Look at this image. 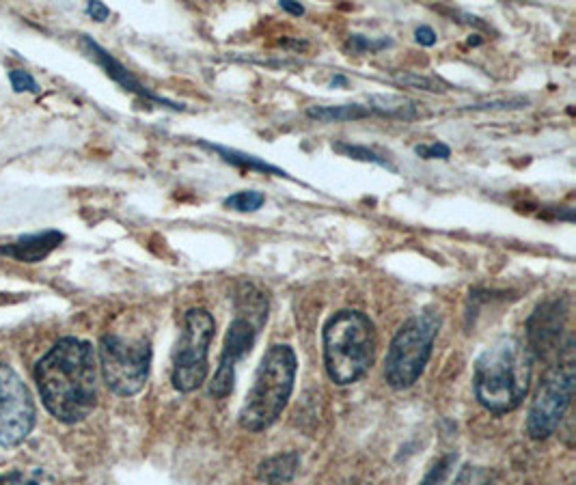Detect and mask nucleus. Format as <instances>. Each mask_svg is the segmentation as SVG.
I'll return each mask as SVG.
<instances>
[{"instance_id":"obj_1","label":"nucleus","mask_w":576,"mask_h":485,"mask_svg":"<svg viewBox=\"0 0 576 485\" xmlns=\"http://www.w3.org/2000/svg\"><path fill=\"white\" fill-rule=\"evenodd\" d=\"M35 380L44 406L61 423L85 421L98 406V363L89 341L61 339L37 363Z\"/></svg>"},{"instance_id":"obj_2","label":"nucleus","mask_w":576,"mask_h":485,"mask_svg":"<svg viewBox=\"0 0 576 485\" xmlns=\"http://www.w3.org/2000/svg\"><path fill=\"white\" fill-rule=\"evenodd\" d=\"M533 371L529 345L516 337H499L475 360V397L488 412L507 414L527 397Z\"/></svg>"},{"instance_id":"obj_3","label":"nucleus","mask_w":576,"mask_h":485,"mask_svg":"<svg viewBox=\"0 0 576 485\" xmlns=\"http://www.w3.org/2000/svg\"><path fill=\"white\" fill-rule=\"evenodd\" d=\"M376 356V330L361 311H339L324 326V367L339 386L361 380Z\"/></svg>"},{"instance_id":"obj_4","label":"nucleus","mask_w":576,"mask_h":485,"mask_svg":"<svg viewBox=\"0 0 576 485\" xmlns=\"http://www.w3.org/2000/svg\"><path fill=\"white\" fill-rule=\"evenodd\" d=\"M298 360L290 345H272L257 367L255 380L238 414L246 432H264L279 421L294 391Z\"/></svg>"},{"instance_id":"obj_5","label":"nucleus","mask_w":576,"mask_h":485,"mask_svg":"<svg viewBox=\"0 0 576 485\" xmlns=\"http://www.w3.org/2000/svg\"><path fill=\"white\" fill-rule=\"evenodd\" d=\"M438 330H441V315L434 311H423L397 330L393 337L387 360H384V380L389 386L410 388L428 365Z\"/></svg>"},{"instance_id":"obj_6","label":"nucleus","mask_w":576,"mask_h":485,"mask_svg":"<svg viewBox=\"0 0 576 485\" xmlns=\"http://www.w3.org/2000/svg\"><path fill=\"white\" fill-rule=\"evenodd\" d=\"M100 367L106 386L115 395L141 393L152 367V343L145 337L106 335L100 341Z\"/></svg>"},{"instance_id":"obj_7","label":"nucleus","mask_w":576,"mask_h":485,"mask_svg":"<svg viewBox=\"0 0 576 485\" xmlns=\"http://www.w3.org/2000/svg\"><path fill=\"white\" fill-rule=\"evenodd\" d=\"M214 317L205 309H190L173 358V386L180 393L197 391L208 380V352L214 337Z\"/></svg>"},{"instance_id":"obj_8","label":"nucleus","mask_w":576,"mask_h":485,"mask_svg":"<svg viewBox=\"0 0 576 485\" xmlns=\"http://www.w3.org/2000/svg\"><path fill=\"white\" fill-rule=\"evenodd\" d=\"M574 393V363L566 360V363L555 365L546 373L536 399L529 408L527 419V432L533 440H544L557 432V427L564 419L566 410L570 408Z\"/></svg>"},{"instance_id":"obj_9","label":"nucleus","mask_w":576,"mask_h":485,"mask_svg":"<svg viewBox=\"0 0 576 485\" xmlns=\"http://www.w3.org/2000/svg\"><path fill=\"white\" fill-rule=\"evenodd\" d=\"M35 427L31 391L11 367L0 363V447H16Z\"/></svg>"},{"instance_id":"obj_10","label":"nucleus","mask_w":576,"mask_h":485,"mask_svg":"<svg viewBox=\"0 0 576 485\" xmlns=\"http://www.w3.org/2000/svg\"><path fill=\"white\" fill-rule=\"evenodd\" d=\"M266 315H268L266 311L249 313V317H246L244 313H238L236 320L231 322L227 337H225V345H223L221 363H218L214 380L210 384V395H214L216 399H225L233 391V382H236V365L251 352L253 343L257 339V332L259 328H262Z\"/></svg>"},{"instance_id":"obj_11","label":"nucleus","mask_w":576,"mask_h":485,"mask_svg":"<svg viewBox=\"0 0 576 485\" xmlns=\"http://www.w3.org/2000/svg\"><path fill=\"white\" fill-rule=\"evenodd\" d=\"M82 48H85V52L89 54V57L98 63L104 72L108 74V78H113L117 85H121L123 89H128V91H132V93H136L139 97H143V100H147V102H156V104H162V106H169V108H173V110H182L184 106L182 104H175V102H171V100H164V97H160V95H156V93H152L149 89H145L139 80H136L126 67H123L117 59H113L111 54H108L106 50H102L98 44H95V41L91 39V37H82Z\"/></svg>"},{"instance_id":"obj_12","label":"nucleus","mask_w":576,"mask_h":485,"mask_svg":"<svg viewBox=\"0 0 576 485\" xmlns=\"http://www.w3.org/2000/svg\"><path fill=\"white\" fill-rule=\"evenodd\" d=\"M63 242V233L59 231H41L35 235H24L18 242L0 246V255L18 259L24 263H37L46 259L54 248Z\"/></svg>"},{"instance_id":"obj_13","label":"nucleus","mask_w":576,"mask_h":485,"mask_svg":"<svg viewBox=\"0 0 576 485\" xmlns=\"http://www.w3.org/2000/svg\"><path fill=\"white\" fill-rule=\"evenodd\" d=\"M531 322H538V328L529 326V339H531L529 350H536L540 354L553 350V343L559 339L561 326H564V313H561L555 304L553 307H540Z\"/></svg>"},{"instance_id":"obj_14","label":"nucleus","mask_w":576,"mask_h":485,"mask_svg":"<svg viewBox=\"0 0 576 485\" xmlns=\"http://www.w3.org/2000/svg\"><path fill=\"white\" fill-rule=\"evenodd\" d=\"M300 466V455L296 451H285L279 455H272L264 460L257 468L259 481L268 485H283L290 483L296 477V470Z\"/></svg>"},{"instance_id":"obj_15","label":"nucleus","mask_w":576,"mask_h":485,"mask_svg":"<svg viewBox=\"0 0 576 485\" xmlns=\"http://www.w3.org/2000/svg\"><path fill=\"white\" fill-rule=\"evenodd\" d=\"M307 115L315 121L333 123V121H356L374 115V110L361 104H344V106H311Z\"/></svg>"},{"instance_id":"obj_16","label":"nucleus","mask_w":576,"mask_h":485,"mask_svg":"<svg viewBox=\"0 0 576 485\" xmlns=\"http://www.w3.org/2000/svg\"><path fill=\"white\" fill-rule=\"evenodd\" d=\"M203 147H208L212 151H216L218 156H221L225 162L233 164V166H240V169H249V171H262V173H270V175H281L285 177V171H281L279 166H272L264 160H259L255 156H246L242 154V151H236V149H227L223 145H212V143H205L201 141Z\"/></svg>"},{"instance_id":"obj_17","label":"nucleus","mask_w":576,"mask_h":485,"mask_svg":"<svg viewBox=\"0 0 576 485\" xmlns=\"http://www.w3.org/2000/svg\"><path fill=\"white\" fill-rule=\"evenodd\" d=\"M264 203H266V197L257 190H242V192L231 194V197L223 201L227 210H236V212H257Z\"/></svg>"},{"instance_id":"obj_18","label":"nucleus","mask_w":576,"mask_h":485,"mask_svg":"<svg viewBox=\"0 0 576 485\" xmlns=\"http://www.w3.org/2000/svg\"><path fill=\"white\" fill-rule=\"evenodd\" d=\"M335 151H339V154H344V156H348V158L361 160V162H374V164H378V166H389V162L384 160L382 156H378L376 151H372L369 147H363V145L337 143V145H335Z\"/></svg>"},{"instance_id":"obj_19","label":"nucleus","mask_w":576,"mask_h":485,"mask_svg":"<svg viewBox=\"0 0 576 485\" xmlns=\"http://www.w3.org/2000/svg\"><path fill=\"white\" fill-rule=\"evenodd\" d=\"M451 485H492V473L484 466L466 464Z\"/></svg>"},{"instance_id":"obj_20","label":"nucleus","mask_w":576,"mask_h":485,"mask_svg":"<svg viewBox=\"0 0 576 485\" xmlns=\"http://www.w3.org/2000/svg\"><path fill=\"white\" fill-rule=\"evenodd\" d=\"M397 82H400V85L415 87V89H423V91H430V93H441V91H445V85H443L441 80L428 78V76L404 74V76H397Z\"/></svg>"},{"instance_id":"obj_21","label":"nucleus","mask_w":576,"mask_h":485,"mask_svg":"<svg viewBox=\"0 0 576 485\" xmlns=\"http://www.w3.org/2000/svg\"><path fill=\"white\" fill-rule=\"evenodd\" d=\"M456 460H458V455L456 453H449V455H445L441 462H438L428 475H425V479L419 483V485H441L443 481H445V477L449 475V470H451V466L456 464Z\"/></svg>"},{"instance_id":"obj_22","label":"nucleus","mask_w":576,"mask_h":485,"mask_svg":"<svg viewBox=\"0 0 576 485\" xmlns=\"http://www.w3.org/2000/svg\"><path fill=\"white\" fill-rule=\"evenodd\" d=\"M348 46H350V50L356 52V54L378 52V50H382V48L391 46V39H378V41H374V39H367V37H363V35H352L350 41H348Z\"/></svg>"},{"instance_id":"obj_23","label":"nucleus","mask_w":576,"mask_h":485,"mask_svg":"<svg viewBox=\"0 0 576 485\" xmlns=\"http://www.w3.org/2000/svg\"><path fill=\"white\" fill-rule=\"evenodd\" d=\"M9 80H11V87L16 89L18 93H24V91L37 93L39 91V85L35 82V78L29 72H22V69H13V72L9 74Z\"/></svg>"},{"instance_id":"obj_24","label":"nucleus","mask_w":576,"mask_h":485,"mask_svg":"<svg viewBox=\"0 0 576 485\" xmlns=\"http://www.w3.org/2000/svg\"><path fill=\"white\" fill-rule=\"evenodd\" d=\"M417 156L423 160H447L451 156V149L445 143H432V145H419Z\"/></svg>"},{"instance_id":"obj_25","label":"nucleus","mask_w":576,"mask_h":485,"mask_svg":"<svg viewBox=\"0 0 576 485\" xmlns=\"http://www.w3.org/2000/svg\"><path fill=\"white\" fill-rule=\"evenodd\" d=\"M0 485H37V481H33L29 475L13 470V473L0 475Z\"/></svg>"},{"instance_id":"obj_26","label":"nucleus","mask_w":576,"mask_h":485,"mask_svg":"<svg viewBox=\"0 0 576 485\" xmlns=\"http://www.w3.org/2000/svg\"><path fill=\"white\" fill-rule=\"evenodd\" d=\"M415 37H417L419 44L425 48H432L436 44V33H434V29H430V26H419Z\"/></svg>"},{"instance_id":"obj_27","label":"nucleus","mask_w":576,"mask_h":485,"mask_svg":"<svg viewBox=\"0 0 576 485\" xmlns=\"http://www.w3.org/2000/svg\"><path fill=\"white\" fill-rule=\"evenodd\" d=\"M87 13L95 22H104L111 11H108V7L104 3H89L87 5Z\"/></svg>"},{"instance_id":"obj_28","label":"nucleus","mask_w":576,"mask_h":485,"mask_svg":"<svg viewBox=\"0 0 576 485\" xmlns=\"http://www.w3.org/2000/svg\"><path fill=\"white\" fill-rule=\"evenodd\" d=\"M281 9L287 11V13H292V16H303L305 13V7L300 5V3H294V0H281Z\"/></svg>"},{"instance_id":"obj_29","label":"nucleus","mask_w":576,"mask_h":485,"mask_svg":"<svg viewBox=\"0 0 576 485\" xmlns=\"http://www.w3.org/2000/svg\"><path fill=\"white\" fill-rule=\"evenodd\" d=\"M348 85V80L344 76H335L333 78V87H346Z\"/></svg>"},{"instance_id":"obj_30","label":"nucleus","mask_w":576,"mask_h":485,"mask_svg":"<svg viewBox=\"0 0 576 485\" xmlns=\"http://www.w3.org/2000/svg\"><path fill=\"white\" fill-rule=\"evenodd\" d=\"M469 44H471V46H479V44H482V39H479V35H473V37L469 39Z\"/></svg>"},{"instance_id":"obj_31","label":"nucleus","mask_w":576,"mask_h":485,"mask_svg":"<svg viewBox=\"0 0 576 485\" xmlns=\"http://www.w3.org/2000/svg\"><path fill=\"white\" fill-rule=\"evenodd\" d=\"M361 485H365V483H361Z\"/></svg>"}]
</instances>
